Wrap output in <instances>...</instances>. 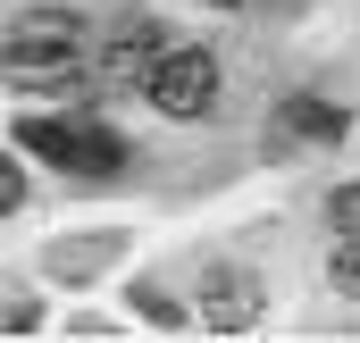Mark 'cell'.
<instances>
[{
  "label": "cell",
  "mask_w": 360,
  "mask_h": 343,
  "mask_svg": "<svg viewBox=\"0 0 360 343\" xmlns=\"http://www.w3.org/2000/svg\"><path fill=\"white\" fill-rule=\"evenodd\" d=\"M0 76L25 92H59L84 76V17H68V8H25L17 17V34L0 42Z\"/></svg>",
  "instance_id": "6da1fadb"
},
{
  "label": "cell",
  "mask_w": 360,
  "mask_h": 343,
  "mask_svg": "<svg viewBox=\"0 0 360 343\" xmlns=\"http://www.w3.org/2000/svg\"><path fill=\"white\" fill-rule=\"evenodd\" d=\"M327 276H335V293H352V302H360V235H344V243L327 252Z\"/></svg>",
  "instance_id": "52a82bcc"
},
{
  "label": "cell",
  "mask_w": 360,
  "mask_h": 343,
  "mask_svg": "<svg viewBox=\"0 0 360 343\" xmlns=\"http://www.w3.org/2000/svg\"><path fill=\"white\" fill-rule=\"evenodd\" d=\"M143 92H151L168 117H210V109H218V59H210V51H168Z\"/></svg>",
  "instance_id": "3957f363"
},
{
  "label": "cell",
  "mask_w": 360,
  "mask_h": 343,
  "mask_svg": "<svg viewBox=\"0 0 360 343\" xmlns=\"http://www.w3.org/2000/svg\"><path fill=\"white\" fill-rule=\"evenodd\" d=\"M8 209H25V168H17V160H0V218H8Z\"/></svg>",
  "instance_id": "ba28073f"
},
{
  "label": "cell",
  "mask_w": 360,
  "mask_h": 343,
  "mask_svg": "<svg viewBox=\"0 0 360 343\" xmlns=\"http://www.w3.org/2000/svg\"><path fill=\"white\" fill-rule=\"evenodd\" d=\"M269 143H344V109H335V101H310V92H293V101H276Z\"/></svg>",
  "instance_id": "8992f818"
},
{
  "label": "cell",
  "mask_w": 360,
  "mask_h": 343,
  "mask_svg": "<svg viewBox=\"0 0 360 343\" xmlns=\"http://www.w3.org/2000/svg\"><path fill=\"white\" fill-rule=\"evenodd\" d=\"M160 59H168V34H160L151 17H134V25H117V34L101 42V84H117V92H143Z\"/></svg>",
  "instance_id": "277c9868"
},
{
  "label": "cell",
  "mask_w": 360,
  "mask_h": 343,
  "mask_svg": "<svg viewBox=\"0 0 360 343\" xmlns=\"http://www.w3.org/2000/svg\"><path fill=\"white\" fill-rule=\"evenodd\" d=\"M34 327V310H0V335H25Z\"/></svg>",
  "instance_id": "30bf717a"
},
{
  "label": "cell",
  "mask_w": 360,
  "mask_h": 343,
  "mask_svg": "<svg viewBox=\"0 0 360 343\" xmlns=\"http://www.w3.org/2000/svg\"><path fill=\"white\" fill-rule=\"evenodd\" d=\"M335 226H344V235H360V184H344V193H335Z\"/></svg>",
  "instance_id": "9c48e42d"
},
{
  "label": "cell",
  "mask_w": 360,
  "mask_h": 343,
  "mask_svg": "<svg viewBox=\"0 0 360 343\" xmlns=\"http://www.w3.org/2000/svg\"><path fill=\"white\" fill-rule=\"evenodd\" d=\"M260 318V285L243 276V268H218L210 285H201V327H218V335H243Z\"/></svg>",
  "instance_id": "5b68a950"
},
{
  "label": "cell",
  "mask_w": 360,
  "mask_h": 343,
  "mask_svg": "<svg viewBox=\"0 0 360 343\" xmlns=\"http://www.w3.org/2000/svg\"><path fill=\"white\" fill-rule=\"evenodd\" d=\"M17 143L42 151V160H59V168H76V176H109L126 160V143H117L109 126H84V117H25Z\"/></svg>",
  "instance_id": "7a4b0ae2"
}]
</instances>
